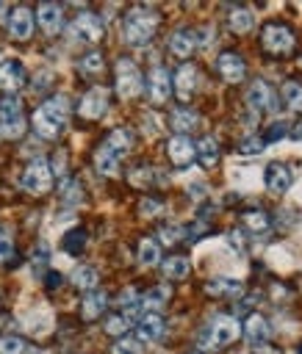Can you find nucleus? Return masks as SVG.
I'll list each match as a JSON object with an SVG mask.
<instances>
[{"label": "nucleus", "instance_id": "1", "mask_svg": "<svg viewBox=\"0 0 302 354\" xmlns=\"http://www.w3.org/2000/svg\"><path fill=\"white\" fill-rule=\"evenodd\" d=\"M158 30V14L150 6H133L122 19V36L130 47H144Z\"/></svg>", "mask_w": 302, "mask_h": 354}, {"label": "nucleus", "instance_id": "2", "mask_svg": "<svg viewBox=\"0 0 302 354\" xmlns=\"http://www.w3.org/2000/svg\"><path fill=\"white\" fill-rule=\"evenodd\" d=\"M66 116H69V102L66 97H50L47 102H42L33 113V130L42 138H58L66 127Z\"/></svg>", "mask_w": 302, "mask_h": 354}, {"label": "nucleus", "instance_id": "3", "mask_svg": "<svg viewBox=\"0 0 302 354\" xmlns=\"http://www.w3.org/2000/svg\"><path fill=\"white\" fill-rule=\"evenodd\" d=\"M241 337V324L233 315H219L213 318L205 332L199 335V348L205 351H216V348H227Z\"/></svg>", "mask_w": 302, "mask_h": 354}, {"label": "nucleus", "instance_id": "4", "mask_svg": "<svg viewBox=\"0 0 302 354\" xmlns=\"http://www.w3.org/2000/svg\"><path fill=\"white\" fill-rule=\"evenodd\" d=\"M103 30H105L103 28V19L97 14H91V11H83V14H78L69 22L66 36H69L72 44H94V41L103 39Z\"/></svg>", "mask_w": 302, "mask_h": 354}, {"label": "nucleus", "instance_id": "5", "mask_svg": "<svg viewBox=\"0 0 302 354\" xmlns=\"http://www.w3.org/2000/svg\"><path fill=\"white\" fill-rule=\"evenodd\" d=\"M114 77H116V94H119L122 100H130V97L141 94V88H144L141 72H139V66H136L130 58H119V61H116Z\"/></svg>", "mask_w": 302, "mask_h": 354}, {"label": "nucleus", "instance_id": "6", "mask_svg": "<svg viewBox=\"0 0 302 354\" xmlns=\"http://www.w3.org/2000/svg\"><path fill=\"white\" fill-rule=\"evenodd\" d=\"M260 41H263V47L272 53V55H285V53H291L294 50V30L291 28H285L283 22H269L266 28H263V33H260Z\"/></svg>", "mask_w": 302, "mask_h": 354}, {"label": "nucleus", "instance_id": "7", "mask_svg": "<svg viewBox=\"0 0 302 354\" xmlns=\"http://www.w3.org/2000/svg\"><path fill=\"white\" fill-rule=\"evenodd\" d=\"M19 185L28 191V194H47L53 188V169L47 160H33L22 177H19Z\"/></svg>", "mask_w": 302, "mask_h": 354}, {"label": "nucleus", "instance_id": "8", "mask_svg": "<svg viewBox=\"0 0 302 354\" xmlns=\"http://www.w3.org/2000/svg\"><path fill=\"white\" fill-rule=\"evenodd\" d=\"M0 133L6 138H19L25 133V116H22L19 100L14 97L0 100Z\"/></svg>", "mask_w": 302, "mask_h": 354}, {"label": "nucleus", "instance_id": "9", "mask_svg": "<svg viewBox=\"0 0 302 354\" xmlns=\"http://www.w3.org/2000/svg\"><path fill=\"white\" fill-rule=\"evenodd\" d=\"M105 111H108V91H105L103 86L89 88V91L83 94L80 105H78V113H80L83 119H103Z\"/></svg>", "mask_w": 302, "mask_h": 354}, {"label": "nucleus", "instance_id": "10", "mask_svg": "<svg viewBox=\"0 0 302 354\" xmlns=\"http://www.w3.org/2000/svg\"><path fill=\"white\" fill-rule=\"evenodd\" d=\"M244 100H247V108L252 113H258V111H274V94H272V88H269L266 80H252L249 88H247V94H244Z\"/></svg>", "mask_w": 302, "mask_h": 354}, {"label": "nucleus", "instance_id": "11", "mask_svg": "<svg viewBox=\"0 0 302 354\" xmlns=\"http://www.w3.org/2000/svg\"><path fill=\"white\" fill-rule=\"evenodd\" d=\"M8 33L17 41L30 39V33H33V11L28 6H17L11 11V17H8Z\"/></svg>", "mask_w": 302, "mask_h": 354}, {"label": "nucleus", "instance_id": "12", "mask_svg": "<svg viewBox=\"0 0 302 354\" xmlns=\"http://www.w3.org/2000/svg\"><path fill=\"white\" fill-rule=\"evenodd\" d=\"M36 19H39V25H42V30L47 36H55L64 28V8L58 3H39Z\"/></svg>", "mask_w": 302, "mask_h": 354}, {"label": "nucleus", "instance_id": "13", "mask_svg": "<svg viewBox=\"0 0 302 354\" xmlns=\"http://www.w3.org/2000/svg\"><path fill=\"white\" fill-rule=\"evenodd\" d=\"M216 69L227 83H241L244 75H247V64L238 53H222L219 61H216Z\"/></svg>", "mask_w": 302, "mask_h": 354}, {"label": "nucleus", "instance_id": "14", "mask_svg": "<svg viewBox=\"0 0 302 354\" xmlns=\"http://www.w3.org/2000/svg\"><path fill=\"white\" fill-rule=\"evenodd\" d=\"M166 152H169V160L175 166H188L197 158V149H194L188 136H172L169 144H166Z\"/></svg>", "mask_w": 302, "mask_h": 354}, {"label": "nucleus", "instance_id": "15", "mask_svg": "<svg viewBox=\"0 0 302 354\" xmlns=\"http://www.w3.org/2000/svg\"><path fill=\"white\" fill-rule=\"evenodd\" d=\"M25 83V69L17 58H6L0 61V88L3 91H19Z\"/></svg>", "mask_w": 302, "mask_h": 354}, {"label": "nucleus", "instance_id": "16", "mask_svg": "<svg viewBox=\"0 0 302 354\" xmlns=\"http://www.w3.org/2000/svg\"><path fill=\"white\" fill-rule=\"evenodd\" d=\"M241 335H247V340H249L252 346H260V343H266V340L272 337V324H269L260 313H252V315L244 321Z\"/></svg>", "mask_w": 302, "mask_h": 354}, {"label": "nucleus", "instance_id": "17", "mask_svg": "<svg viewBox=\"0 0 302 354\" xmlns=\"http://www.w3.org/2000/svg\"><path fill=\"white\" fill-rule=\"evenodd\" d=\"M197 50V33L188 30V28H180L169 36V53L175 58H188L191 53Z\"/></svg>", "mask_w": 302, "mask_h": 354}, {"label": "nucleus", "instance_id": "18", "mask_svg": "<svg viewBox=\"0 0 302 354\" xmlns=\"http://www.w3.org/2000/svg\"><path fill=\"white\" fill-rule=\"evenodd\" d=\"M194 91H197V69H194V64H183L175 75V94L183 102H188L194 97Z\"/></svg>", "mask_w": 302, "mask_h": 354}, {"label": "nucleus", "instance_id": "19", "mask_svg": "<svg viewBox=\"0 0 302 354\" xmlns=\"http://www.w3.org/2000/svg\"><path fill=\"white\" fill-rule=\"evenodd\" d=\"M147 88H150V97L152 102H166V97L172 94V77L163 66H155L150 72V80H147Z\"/></svg>", "mask_w": 302, "mask_h": 354}, {"label": "nucleus", "instance_id": "20", "mask_svg": "<svg viewBox=\"0 0 302 354\" xmlns=\"http://www.w3.org/2000/svg\"><path fill=\"white\" fill-rule=\"evenodd\" d=\"M291 183H294V174H291V169L285 163H272L266 169V188L272 194H285L291 188Z\"/></svg>", "mask_w": 302, "mask_h": 354}, {"label": "nucleus", "instance_id": "21", "mask_svg": "<svg viewBox=\"0 0 302 354\" xmlns=\"http://www.w3.org/2000/svg\"><path fill=\"white\" fill-rule=\"evenodd\" d=\"M205 293L208 296H224V299H236L244 293V285L233 277H213L205 282Z\"/></svg>", "mask_w": 302, "mask_h": 354}, {"label": "nucleus", "instance_id": "22", "mask_svg": "<svg viewBox=\"0 0 302 354\" xmlns=\"http://www.w3.org/2000/svg\"><path fill=\"white\" fill-rule=\"evenodd\" d=\"M139 337L141 340H147V343H155V340H161L163 337V332H166V324H163V318L158 315V313H147V315H141L139 318Z\"/></svg>", "mask_w": 302, "mask_h": 354}, {"label": "nucleus", "instance_id": "23", "mask_svg": "<svg viewBox=\"0 0 302 354\" xmlns=\"http://www.w3.org/2000/svg\"><path fill=\"white\" fill-rule=\"evenodd\" d=\"M119 163H122V158H119L114 149H108L105 144L97 147V152H94V169H97L103 177H114V174L119 171Z\"/></svg>", "mask_w": 302, "mask_h": 354}, {"label": "nucleus", "instance_id": "24", "mask_svg": "<svg viewBox=\"0 0 302 354\" xmlns=\"http://www.w3.org/2000/svg\"><path fill=\"white\" fill-rule=\"evenodd\" d=\"M227 25H230L233 33H249L255 28V14L249 8H244V6H236L227 14Z\"/></svg>", "mask_w": 302, "mask_h": 354}, {"label": "nucleus", "instance_id": "25", "mask_svg": "<svg viewBox=\"0 0 302 354\" xmlns=\"http://www.w3.org/2000/svg\"><path fill=\"white\" fill-rule=\"evenodd\" d=\"M83 310V318L86 321H91V318H100L103 313H105V307H108V296L103 293V290H89L86 296H83V304H80Z\"/></svg>", "mask_w": 302, "mask_h": 354}, {"label": "nucleus", "instance_id": "26", "mask_svg": "<svg viewBox=\"0 0 302 354\" xmlns=\"http://www.w3.org/2000/svg\"><path fill=\"white\" fill-rule=\"evenodd\" d=\"M197 124H199L197 111H191V108H175L172 111V130H177V136L191 133Z\"/></svg>", "mask_w": 302, "mask_h": 354}, {"label": "nucleus", "instance_id": "27", "mask_svg": "<svg viewBox=\"0 0 302 354\" xmlns=\"http://www.w3.org/2000/svg\"><path fill=\"white\" fill-rule=\"evenodd\" d=\"M105 147H108V149H114L119 158H125V155L130 152V147H133V133H130L127 127H116V130H111V133H108Z\"/></svg>", "mask_w": 302, "mask_h": 354}, {"label": "nucleus", "instance_id": "28", "mask_svg": "<svg viewBox=\"0 0 302 354\" xmlns=\"http://www.w3.org/2000/svg\"><path fill=\"white\" fill-rule=\"evenodd\" d=\"M194 149H197V158H199V163H202L205 169H211V166H216V163H219V144H216L213 138H208V136H205Z\"/></svg>", "mask_w": 302, "mask_h": 354}, {"label": "nucleus", "instance_id": "29", "mask_svg": "<svg viewBox=\"0 0 302 354\" xmlns=\"http://www.w3.org/2000/svg\"><path fill=\"white\" fill-rule=\"evenodd\" d=\"M139 263L141 266H158L161 263V246L152 238H141L139 241Z\"/></svg>", "mask_w": 302, "mask_h": 354}, {"label": "nucleus", "instance_id": "30", "mask_svg": "<svg viewBox=\"0 0 302 354\" xmlns=\"http://www.w3.org/2000/svg\"><path fill=\"white\" fill-rule=\"evenodd\" d=\"M161 268H163V274H166L169 279H186V277H188V271H191V263H188V257L175 254V257H169Z\"/></svg>", "mask_w": 302, "mask_h": 354}, {"label": "nucleus", "instance_id": "31", "mask_svg": "<svg viewBox=\"0 0 302 354\" xmlns=\"http://www.w3.org/2000/svg\"><path fill=\"white\" fill-rule=\"evenodd\" d=\"M166 299H169V288H166V285H152V288L139 299V307L158 310V307H163V304H166Z\"/></svg>", "mask_w": 302, "mask_h": 354}, {"label": "nucleus", "instance_id": "32", "mask_svg": "<svg viewBox=\"0 0 302 354\" xmlns=\"http://www.w3.org/2000/svg\"><path fill=\"white\" fill-rule=\"evenodd\" d=\"M72 285L80 288V290H94V285H97V271H94L91 266H78V268L72 271Z\"/></svg>", "mask_w": 302, "mask_h": 354}, {"label": "nucleus", "instance_id": "33", "mask_svg": "<svg viewBox=\"0 0 302 354\" xmlns=\"http://www.w3.org/2000/svg\"><path fill=\"white\" fill-rule=\"evenodd\" d=\"M283 97H285L288 108H294V111L302 113V83L299 80H285L283 83Z\"/></svg>", "mask_w": 302, "mask_h": 354}, {"label": "nucleus", "instance_id": "34", "mask_svg": "<svg viewBox=\"0 0 302 354\" xmlns=\"http://www.w3.org/2000/svg\"><path fill=\"white\" fill-rule=\"evenodd\" d=\"M30 348L25 346L22 337L17 335H0V354H28Z\"/></svg>", "mask_w": 302, "mask_h": 354}, {"label": "nucleus", "instance_id": "35", "mask_svg": "<svg viewBox=\"0 0 302 354\" xmlns=\"http://www.w3.org/2000/svg\"><path fill=\"white\" fill-rule=\"evenodd\" d=\"M241 218H244V224H247L249 230H255V232L269 230V216H266L263 210H247Z\"/></svg>", "mask_w": 302, "mask_h": 354}, {"label": "nucleus", "instance_id": "36", "mask_svg": "<svg viewBox=\"0 0 302 354\" xmlns=\"http://www.w3.org/2000/svg\"><path fill=\"white\" fill-rule=\"evenodd\" d=\"M80 72L83 75H97V72H103V55L94 50V53H86L83 58H80Z\"/></svg>", "mask_w": 302, "mask_h": 354}, {"label": "nucleus", "instance_id": "37", "mask_svg": "<svg viewBox=\"0 0 302 354\" xmlns=\"http://www.w3.org/2000/svg\"><path fill=\"white\" fill-rule=\"evenodd\" d=\"M83 246H86V232H83V230H72V232L64 235V249H66L69 254H78Z\"/></svg>", "mask_w": 302, "mask_h": 354}, {"label": "nucleus", "instance_id": "38", "mask_svg": "<svg viewBox=\"0 0 302 354\" xmlns=\"http://www.w3.org/2000/svg\"><path fill=\"white\" fill-rule=\"evenodd\" d=\"M127 326H130V318L122 315V313H119V315H111V318L105 321V332H108V335H125Z\"/></svg>", "mask_w": 302, "mask_h": 354}, {"label": "nucleus", "instance_id": "39", "mask_svg": "<svg viewBox=\"0 0 302 354\" xmlns=\"http://www.w3.org/2000/svg\"><path fill=\"white\" fill-rule=\"evenodd\" d=\"M80 194H83V191H80V185H78L75 180H69V177H66V180H64V185H61V196H64V202H72V205H75V202H80Z\"/></svg>", "mask_w": 302, "mask_h": 354}, {"label": "nucleus", "instance_id": "40", "mask_svg": "<svg viewBox=\"0 0 302 354\" xmlns=\"http://www.w3.org/2000/svg\"><path fill=\"white\" fill-rule=\"evenodd\" d=\"M152 174H155V171H150V169H133V171H130V183L139 185V188H147V185L155 183Z\"/></svg>", "mask_w": 302, "mask_h": 354}, {"label": "nucleus", "instance_id": "41", "mask_svg": "<svg viewBox=\"0 0 302 354\" xmlns=\"http://www.w3.org/2000/svg\"><path fill=\"white\" fill-rule=\"evenodd\" d=\"M111 354H141V346L136 340H130V337H122V340L114 343Z\"/></svg>", "mask_w": 302, "mask_h": 354}, {"label": "nucleus", "instance_id": "42", "mask_svg": "<svg viewBox=\"0 0 302 354\" xmlns=\"http://www.w3.org/2000/svg\"><path fill=\"white\" fill-rule=\"evenodd\" d=\"M244 155H260V149H263V141L260 138H255V136H249V138H244L241 141V147H238Z\"/></svg>", "mask_w": 302, "mask_h": 354}, {"label": "nucleus", "instance_id": "43", "mask_svg": "<svg viewBox=\"0 0 302 354\" xmlns=\"http://www.w3.org/2000/svg\"><path fill=\"white\" fill-rule=\"evenodd\" d=\"M285 130H288L285 122H272V124H269V136H266V141H280V138H285Z\"/></svg>", "mask_w": 302, "mask_h": 354}, {"label": "nucleus", "instance_id": "44", "mask_svg": "<svg viewBox=\"0 0 302 354\" xmlns=\"http://www.w3.org/2000/svg\"><path fill=\"white\" fill-rule=\"evenodd\" d=\"M180 235H183L180 227H161V238H163V243H177Z\"/></svg>", "mask_w": 302, "mask_h": 354}, {"label": "nucleus", "instance_id": "45", "mask_svg": "<svg viewBox=\"0 0 302 354\" xmlns=\"http://www.w3.org/2000/svg\"><path fill=\"white\" fill-rule=\"evenodd\" d=\"M11 254H14V241L8 235H0V263L8 260Z\"/></svg>", "mask_w": 302, "mask_h": 354}, {"label": "nucleus", "instance_id": "46", "mask_svg": "<svg viewBox=\"0 0 302 354\" xmlns=\"http://www.w3.org/2000/svg\"><path fill=\"white\" fill-rule=\"evenodd\" d=\"M53 80V72H47V69H42L39 75H36V80H33V91H42V88H47L44 83H50Z\"/></svg>", "mask_w": 302, "mask_h": 354}, {"label": "nucleus", "instance_id": "47", "mask_svg": "<svg viewBox=\"0 0 302 354\" xmlns=\"http://www.w3.org/2000/svg\"><path fill=\"white\" fill-rule=\"evenodd\" d=\"M227 243H230V246H236V252H238V254L244 252V243H241V235H238V232H230V235H227Z\"/></svg>", "mask_w": 302, "mask_h": 354}, {"label": "nucleus", "instance_id": "48", "mask_svg": "<svg viewBox=\"0 0 302 354\" xmlns=\"http://www.w3.org/2000/svg\"><path fill=\"white\" fill-rule=\"evenodd\" d=\"M8 17H11V6L0 3V22H8Z\"/></svg>", "mask_w": 302, "mask_h": 354}, {"label": "nucleus", "instance_id": "49", "mask_svg": "<svg viewBox=\"0 0 302 354\" xmlns=\"http://www.w3.org/2000/svg\"><path fill=\"white\" fill-rule=\"evenodd\" d=\"M252 354H274V348H266V346H252ZM280 354V351H277Z\"/></svg>", "mask_w": 302, "mask_h": 354}, {"label": "nucleus", "instance_id": "50", "mask_svg": "<svg viewBox=\"0 0 302 354\" xmlns=\"http://www.w3.org/2000/svg\"><path fill=\"white\" fill-rule=\"evenodd\" d=\"M296 354H302V346H299V348H296Z\"/></svg>", "mask_w": 302, "mask_h": 354}]
</instances>
